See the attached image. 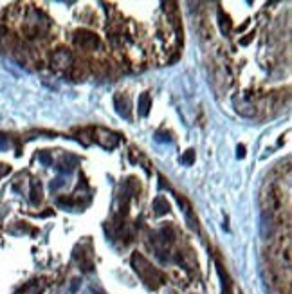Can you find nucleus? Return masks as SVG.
<instances>
[{
  "label": "nucleus",
  "instance_id": "f257e3e1",
  "mask_svg": "<svg viewBox=\"0 0 292 294\" xmlns=\"http://www.w3.org/2000/svg\"><path fill=\"white\" fill-rule=\"evenodd\" d=\"M132 264H133V267H135V271L139 273V276L142 278V280L146 281V283H150V285H154V287H157L159 285V281H161V274L155 271L154 267H152L148 262H146L142 256H139V255H133V258H132Z\"/></svg>",
  "mask_w": 292,
  "mask_h": 294
},
{
  "label": "nucleus",
  "instance_id": "423d86ee",
  "mask_svg": "<svg viewBox=\"0 0 292 294\" xmlns=\"http://www.w3.org/2000/svg\"><path fill=\"white\" fill-rule=\"evenodd\" d=\"M191 159H193V152L189 150L188 154H186V157H184V159H182V161H184V163H191Z\"/></svg>",
  "mask_w": 292,
  "mask_h": 294
},
{
  "label": "nucleus",
  "instance_id": "7ed1b4c3",
  "mask_svg": "<svg viewBox=\"0 0 292 294\" xmlns=\"http://www.w3.org/2000/svg\"><path fill=\"white\" fill-rule=\"evenodd\" d=\"M154 209L157 215H163V213H166L168 209H170V204L166 202V199L164 197H157L154 202Z\"/></svg>",
  "mask_w": 292,
  "mask_h": 294
},
{
  "label": "nucleus",
  "instance_id": "f03ea898",
  "mask_svg": "<svg viewBox=\"0 0 292 294\" xmlns=\"http://www.w3.org/2000/svg\"><path fill=\"white\" fill-rule=\"evenodd\" d=\"M74 42H76V45H80V47H83V49H94V47H98L99 40H98V36L89 33V31H80V33H76Z\"/></svg>",
  "mask_w": 292,
  "mask_h": 294
},
{
  "label": "nucleus",
  "instance_id": "0eeeda50",
  "mask_svg": "<svg viewBox=\"0 0 292 294\" xmlns=\"http://www.w3.org/2000/svg\"><path fill=\"white\" fill-rule=\"evenodd\" d=\"M238 157H244V146L238 148Z\"/></svg>",
  "mask_w": 292,
  "mask_h": 294
},
{
  "label": "nucleus",
  "instance_id": "39448f33",
  "mask_svg": "<svg viewBox=\"0 0 292 294\" xmlns=\"http://www.w3.org/2000/svg\"><path fill=\"white\" fill-rule=\"evenodd\" d=\"M114 103H116L117 112H119L121 116L130 117V112H128V101L125 100V103H121V96H116V100H114Z\"/></svg>",
  "mask_w": 292,
  "mask_h": 294
},
{
  "label": "nucleus",
  "instance_id": "20e7f679",
  "mask_svg": "<svg viewBox=\"0 0 292 294\" xmlns=\"http://www.w3.org/2000/svg\"><path fill=\"white\" fill-rule=\"evenodd\" d=\"M148 110H150V96L142 94L141 98H139V114H141V116H146Z\"/></svg>",
  "mask_w": 292,
  "mask_h": 294
}]
</instances>
